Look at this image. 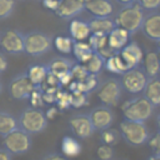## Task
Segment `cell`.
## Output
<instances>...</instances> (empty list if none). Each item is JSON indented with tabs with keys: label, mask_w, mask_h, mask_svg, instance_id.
I'll use <instances>...</instances> for the list:
<instances>
[{
	"label": "cell",
	"mask_w": 160,
	"mask_h": 160,
	"mask_svg": "<svg viewBox=\"0 0 160 160\" xmlns=\"http://www.w3.org/2000/svg\"><path fill=\"white\" fill-rule=\"evenodd\" d=\"M54 45L56 48V50H59L61 54H70L72 51V45H74V40L69 36H62L59 35L54 39Z\"/></svg>",
	"instance_id": "30"
},
{
	"label": "cell",
	"mask_w": 160,
	"mask_h": 160,
	"mask_svg": "<svg viewBox=\"0 0 160 160\" xmlns=\"http://www.w3.org/2000/svg\"><path fill=\"white\" fill-rule=\"evenodd\" d=\"M18 128L30 135H36L48 128V118L39 108H25L18 116Z\"/></svg>",
	"instance_id": "3"
},
{
	"label": "cell",
	"mask_w": 160,
	"mask_h": 160,
	"mask_svg": "<svg viewBox=\"0 0 160 160\" xmlns=\"http://www.w3.org/2000/svg\"><path fill=\"white\" fill-rule=\"evenodd\" d=\"M89 118L91 120V124L95 129V131H102L105 129L111 128L115 115L112 111V108H109L106 105H98L94 109L90 110Z\"/></svg>",
	"instance_id": "12"
},
{
	"label": "cell",
	"mask_w": 160,
	"mask_h": 160,
	"mask_svg": "<svg viewBox=\"0 0 160 160\" xmlns=\"http://www.w3.org/2000/svg\"><path fill=\"white\" fill-rule=\"evenodd\" d=\"M141 62L144 64L142 70L146 74L148 79L160 76V61H159L158 51H152V50L146 51Z\"/></svg>",
	"instance_id": "19"
},
{
	"label": "cell",
	"mask_w": 160,
	"mask_h": 160,
	"mask_svg": "<svg viewBox=\"0 0 160 160\" xmlns=\"http://www.w3.org/2000/svg\"><path fill=\"white\" fill-rule=\"evenodd\" d=\"M2 92V84H1V81H0V94Z\"/></svg>",
	"instance_id": "48"
},
{
	"label": "cell",
	"mask_w": 160,
	"mask_h": 160,
	"mask_svg": "<svg viewBox=\"0 0 160 160\" xmlns=\"http://www.w3.org/2000/svg\"><path fill=\"white\" fill-rule=\"evenodd\" d=\"M41 1H42V5H44L46 9L51 10V11H54V12H55V10L58 9L59 2H60V0H41Z\"/></svg>",
	"instance_id": "39"
},
{
	"label": "cell",
	"mask_w": 160,
	"mask_h": 160,
	"mask_svg": "<svg viewBox=\"0 0 160 160\" xmlns=\"http://www.w3.org/2000/svg\"><path fill=\"white\" fill-rule=\"evenodd\" d=\"M34 89H35V85L29 80L25 72H20L16 76H14L8 85V92L15 100L29 99Z\"/></svg>",
	"instance_id": "11"
},
{
	"label": "cell",
	"mask_w": 160,
	"mask_h": 160,
	"mask_svg": "<svg viewBox=\"0 0 160 160\" xmlns=\"http://www.w3.org/2000/svg\"><path fill=\"white\" fill-rule=\"evenodd\" d=\"M122 86V90H125L129 94L132 95H138L141 94L145 84L148 81V76L144 72L142 69L138 68H132V69H128L122 75L121 79H119Z\"/></svg>",
	"instance_id": "8"
},
{
	"label": "cell",
	"mask_w": 160,
	"mask_h": 160,
	"mask_svg": "<svg viewBox=\"0 0 160 160\" xmlns=\"http://www.w3.org/2000/svg\"><path fill=\"white\" fill-rule=\"evenodd\" d=\"M140 30L142 35L149 40L155 42L159 41L160 40V11L155 10L145 14Z\"/></svg>",
	"instance_id": "14"
},
{
	"label": "cell",
	"mask_w": 160,
	"mask_h": 160,
	"mask_svg": "<svg viewBox=\"0 0 160 160\" xmlns=\"http://www.w3.org/2000/svg\"><path fill=\"white\" fill-rule=\"evenodd\" d=\"M154 105L142 95L126 100L121 105L124 119L136 122H145L154 114Z\"/></svg>",
	"instance_id": "2"
},
{
	"label": "cell",
	"mask_w": 160,
	"mask_h": 160,
	"mask_svg": "<svg viewBox=\"0 0 160 160\" xmlns=\"http://www.w3.org/2000/svg\"><path fill=\"white\" fill-rule=\"evenodd\" d=\"M119 54L122 58V60H124L125 65L128 66V69H132V68L140 66V64L142 61V58H144V52H142L141 48L135 41L128 42L119 51Z\"/></svg>",
	"instance_id": "15"
},
{
	"label": "cell",
	"mask_w": 160,
	"mask_h": 160,
	"mask_svg": "<svg viewBox=\"0 0 160 160\" xmlns=\"http://www.w3.org/2000/svg\"><path fill=\"white\" fill-rule=\"evenodd\" d=\"M148 144L150 145L151 150L154 151V154H160V132L158 131L156 135H154L152 138L149 139Z\"/></svg>",
	"instance_id": "38"
},
{
	"label": "cell",
	"mask_w": 160,
	"mask_h": 160,
	"mask_svg": "<svg viewBox=\"0 0 160 160\" xmlns=\"http://www.w3.org/2000/svg\"><path fill=\"white\" fill-rule=\"evenodd\" d=\"M11 154L5 149V148H0V160H11Z\"/></svg>",
	"instance_id": "42"
},
{
	"label": "cell",
	"mask_w": 160,
	"mask_h": 160,
	"mask_svg": "<svg viewBox=\"0 0 160 160\" xmlns=\"http://www.w3.org/2000/svg\"><path fill=\"white\" fill-rule=\"evenodd\" d=\"M122 86L119 79L109 78L100 82L96 89V96L102 105L109 108H115L119 105L122 96Z\"/></svg>",
	"instance_id": "6"
},
{
	"label": "cell",
	"mask_w": 160,
	"mask_h": 160,
	"mask_svg": "<svg viewBox=\"0 0 160 160\" xmlns=\"http://www.w3.org/2000/svg\"><path fill=\"white\" fill-rule=\"evenodd\" d=\"M75 61H72L69 58L65 56H56L46 66L49 70V74L54 75L59 82L62 85H69L72 81V75H71V69L74 66Z\"/></svg>",
	"instance_id": "10"
},
{
	"label": "cell",
	"mask_w": 160,
	"mask_h": 160,
	"mask_svg": "<svg viewBox=\"0 0 160 160\" xmlns=\"http://www.w3.org/2000/svg\"><path fill=\"white\" fill-rule=\"evenodd\" d=\"M156 49H158L156 51H159V52H160V40H159V41H156Z\"/></svg>",
	"instance_id": "47"
},
{
	"label": "cell",
	"mask_w": 160,
	"mask_h": 160,
	"mask_svg": "<svg viewBox=\"0 0 160 160\" xmlns=\"http://www.w3.org/2000/svg\"><path fill=\"white\" fill-rule=\"evenodd\" d=\"M86 70L89 71V74H94V75H99L102 69H105V59L99 55L98 52L94 51V54L91 55V58L84 64Z\"/></svg>",
	"instance_id": "27"
},
{
	"label": "cell",
	"mask_w": 160,
	"mask_h": 160,
	"mask_svg": "<svg viewBox=\"0 0 160 160\" xmlns=\"http://www.w3.org/2000/svg\"><path fill=\"white\" fill-rule=\"evenodd\" d=\"M158 54H159V61H160V52H159V51H158Z\"/></svg>",
	"instance_id": "50"
},
{
	"label": "cell",
	"mask_w": 160,
	"mask_h": 160,
	"mask_svg": "<svg viewBox=\"0 0 160 160\" xmlns=\"http://www.w3.org/2000/svg\"><path fill=\"white\" fill-rule=\"evenodd\" d=\"M25 74L28 75L29 80L35 85V86H39L44 82V80L46 79L48 74H49V70H48V66L46 65H41V64H35V65H31L28 68V70L25 71Z\"/></svg>",
	"instance_id": "23"
},
{
	"label": "cell",
	"mask_w": 160,
	"mask_h": 160,
	"mask_svg": "<svg viewBox=\"0 0 160 160\" xmlns=\"http://www.w3.org/2000/svg\"><path fill=\"white\" fill-rule=\"evenodd\" d=\"M119 132L121 139L130 146H141L148 144L151 138L145 122H136L124 119L119 125Z\"/></svg>",
	"instance_id": "4"
},
{
	"label": "cell",
	"mask_w": 160,
	"mask_h": 160,
	"mask_svg": "<svg viewBox=\"0 0 160 160\" xmlns=\"http://www.w3.org/2000/svg\"><path fill=\"white\" fill-rule=\"evenodd\" d=\"M40 1H41V0H40Z\"/></svg>",
	"instance_id": "51"
},
{
	"label": "cell",
	"mask_w": 160,
	"mask_h": 160,
	"mask_svg": "<svg viewBox=\"0 0 160 160\" xmlns=\"http://www.w3.org/2000/svg\"><path fill=\"white\" fill-rule=\"evenodd\" d=\"M68 125H69V129L72 131V134L79 139H88L95 132V129L91 124L89 114L72 115L69 119Z\"/></svg>",
	"instance_id": "13"
},
{
	"label": "cell",
	"mask_w": 160,
	"mask_h": 160,
	"mask_svg": "<svg viewBox=\"0 0 160 160\" xmlns=\"http://www.w3.org/2000/svg\"><path fill=\"white\" fill-rule=\"evenodd\" d=\"M156 128H158V131L160 132V112L156 116Z\"/></svg>",
	"instance_id": "46"
},
{
	"label": "cell",
	"mask_w": 160,
	"mask_h": 160,
	"mask_svg": "<svg viewBox=\"0 0 160 160\" xmlns=\"http://www.w3.org/2000/svg\"><path fill=\"white\" fill-rule=\"evenodd\" d=\"M25 36L16 29H8L0 32V49L9 55H20L24 52Z\"/></svg>",
	"instance_id": "9"
},
{
	"label": "cell",
	"mask_w": 160,
	"mask_h": 160,
	"mask_svg": "<svg viewBox=\"0 0 160 160\" xmlns=\"http://www.w3.org/2000/svg\"><path fill=\"white\" fill-rule=\"evenodd\" d=\"M105 69L112 74H116V75H122L126 70H128V66L125 65L122 58L120 56L119 51L112 54L111 56H109L106 60H105Z\"/></svg>",
	"instance_id": "25"
},
{
	"label": "cell",
	"mask_w": 160,
	"mask_h": 160,
	"mask_svg": "<svg viewBox=\"0 0 160 160\" xmlns=\"http://www.w3.org/2000/svg\"><path fill=\"white\" fill-rule=\"evenodd\" d=\"M25 36V48L24 52L30 56H41L49 52L54 45V38L44 31L32 30L26 34Z\"/></svg>",
	"instance_id": "5"
},
{
	"label": "cell",
	"mask_w": 160,
	"mask_h": 160,
	"mask_svg": "<svg viewBox=\"0 0 160 160\" xmlns=\"http://www.w3.org/2000/svg\"><path fill=\"white\" fill-rule=\"evenodd\" d=\"M31 135L25 132L20 128L10 131L4 136L2 140V148H5L11 155H21L28 152L31 149Z\"/></svg>",
	"instance_id": "7"
},
{
	"label": "cell",
	"mask_w": 160,
	"mask_h": 160,
	"mask_svg": "<svg viewBox=\"0 0 160 160\" xmlns=\"http://www.w3.org/2000/svg\"><path fill=\"white\" fill-rule=\"evenodd\" d=\"M42 160H69V159L58 152H49L42 158Z\"/></svg>",
	"instance_id": "40"
},
{
	"label": "cell",
	"mask_w": 160,
	"mask_h": 160,
	"mask_svg": "<svg viewBox=\"0 0 160 160\" xmlns=\"http://www.w3.org/2000/svg\"><path fill=\"white\" fill-rule=\"evenodd\" d=\"M115 1L121 6H128V5H132L136 2V0H115Z\"/></svg>",
	"instance_id": "44"
},
{
	"label": "cell",
	"mask_w": 160,
	"mask_h": 160,
	"mask_svg": "<svg viewBox=\"0 0 160 160\" xmlns=\"http://www.w3.org/2000/svg\"><path fill=\"white\" fill-rule=\"evenodd\" d=\"M145 11H155L160 9V0H136Z\"/></svg>",
	"instance_id": "37"
},
{
	"label": "cell",
	"mask_w": 160,
	"mask_h": 160,
	"mask_svg": "<svg viewBox=\"0 0 160 160\" xmlns=\"http://www.w3.org/2000/svg\"><path fill=\"white\" fill-rule=\"evenodd\" d=\"M29 99H30L31 106H34V108H39V109H40V108L45 104L44 96H42V90H41L40 86H35V89H34L32 92L30 94Z\"/></svg>",
	"instance_id": "34"
},
{
	"label": "cell",
	"mask_w": 160,
	"mask_h": 160,
	"mask_svg": "<svg viewBox=\"0 0 160 160\" xmlns=\"http://www.w3.org/2000/svg\"><path fill=\"white\" fill-rule=\"evenodd\" d=\"M69 32L70 38L74 41H85L91 35V30L86 20L72 19L69 24Z\"/></svg>",
	"instance_id": "18"
},
{
	"label": "cell",
	"mask_w": 160,
	"mask_h": 160,
	"mask_svg": "<svg viewBox=\"0 0 160 160\" xmlns=\"http://www.w3.org/2000/svg\"><path fill=\"white\" fill-rule=\"evenodd\" d=\"M86 21L89 24L91 32H99V34L108 35L110 31H112L116 28L114 18H94V16H91Z\"/></svg>",
	"instance_id": "22"
},
{
	"label": "cell",
	"mask_w": 160,
	"mask_h": 160,
	"mask_svg": "<svg viewBox=\"0 0 160 160\" xmlns=\"http://www.w3.org/2000/svg\"><path fill=\"white\" fill-rule=\"evenodd\" d=\"M96 155L100 160H112L114 159V149L110 145L106 144H101L98 148Z\"/></svg>",
	"instance_id": "35"
},
{
	"label": "cell",
	"mask_w": 160,
	"mask_h": 160,
	"mask_svg": "<svg viewBox=\"0 0 160 160\" xmlns=\"http://www.w3.org/2000/svg\"><path fill=\"white\" fill-rule=\"evenodd\" d=\"M85 10V6L79 0H60L55 14L62 20H72Z\"/></svg>",
	"instance_id": "17"
},
{
	"label": "cell",
	"mask_w": 160,
	"mask_h": 160,
	"mask_svg": "<svg viewBox=\"0 0 160 160\" xmlns=\"http://www.w3.org/2000/svg\"><path fill=\"white\" fill-rule=\"evenodd\" d=\"M71 75H72V80L82 81L89 75V71L86 70V68H85L84 64L75 62L74 66H72V69H71Z\"/></svg>",
	"instance_id": "33"
},
{
	"label": "cell",
	"mask_w": 160,
	"mask_h": 160,
	"mask_svg": "<svg viewBox=\"0 0 160 160\" xmlns=\"http://www.w3.org/2000/svg\"><path fill=\"white\" fill-rule=\"evenodd\" d=\"M148 160H160V154H152L148 158Z\"/></svg>",
	"instance_id": "45"
},
{
	"label": "cell",
	"mask_w": 160,
	"mask_h": 160,
	"mask_svg": "<svg viewBox=\"0 0 160 160\" xmlns=\"http://www.w3.org/2000/svg\"><path fill=\"white\" fill-rule=\"evenodd\" d=\"M15 10V0H0V20H4Z\"/></svg>",
	"instance_id": "32"
},
{
	"label": "cell",
	"mask_w": 160,
	"mask_h": 160,
	"mask_svg": "<svg viewBox=\"0 0 160 160\" xmlns=\"http://www.w3.org/2000/svg\"><path fill=\"white\" fill-rule=\"evenodd\" d=\"M130 34L122 29L116 26L112 31H110L108 34V45L114 50V51H120L128 42L130 39Z\"/></svg>",
	"instance_id": "20"
},
{
	"label": "cell",
	"mask_w": 160,
	"mask_h": 160,
	"mask_svg": "<svg viewBox=\"0 0 160 160\" xmlns=\"http://www.w3.org/2000/svg\"><path fill=\"white\" fill-rule=\"evenodd\" d=\"M89 45L95 52L101 51L104 48L108 46V35L99 34V32H91L89 36Z\"/></svg>",
	"instance_id": "29"
},
{
	"label": "cell",
	"mask_w": 160,
	"mask_h": 160,
	"mask_svg": "<svg viewBox=\"0 0 160 160\" xmlns=\"http://www.w3.org/2000/svg\"><path fill=\"white\" fill-rule=\"evenodd\" d=\"M16 128H18V118H15L12 114L5 110H0V136L4 138Z\"/></svg>",
	"instance_id": "26"
},
{
	"label": "cell",
	"mask_w": 160,
	"mask_h": 160,
	"mask_svg": "<svg viewBox=\"0 0 160 160\" xmlns=\"http://www.w3.org/2000/svg\"><path fill=\"white\" fill-rule=\"evenodd\" d=\"M142 96L149 100L154 108L160 106V76L148 79L142 90Z\"/></svg>",
	"instance_id": "21"
},
{
	"label": "cell",
	"mask_w": 160,
	"mask_h": 160,
	"mask_svg": "<svg viewBox=\"0 0 160 160\" xmlns=\"http://www.w3.org/2000/svg\"><path fill=\"white\" fill-rule=\"evenodd\" d=\"M56 114H58V109H56V108H51V109H49V110L45 112L48 120H50V119H52L54 116H56Z\"/></svg>",
	"instance_id": "43"
},
{
	"label": "cell",
	"mask_w": 160,
	"mask_h": 160,
	"mask_svg": "<svg viewBox=\"0 0 160 160\" xmlns=\"http://www.w3.org/2000/svg\"><path fill=\"white\" fill-rule=\"evenodd\" d=\"M145 14V10L138 2H135L132 5L121 6V9L115 12L114 20L116 26L122 28L130 35H134L140 30Z\"/></svg>",
	"instance_id": "1"
},
{
	"label": "cell",
	"mask_w": 160,
	"mask_h": 160,
	"mask_svg": "<svg viewBox=\"0 0 160 160\" xmlns=\"http://www.w3.org/2000/svg\"><path fill=\"white\" fill-rule=\"evenodd\" d=\"M86 95L88 94L81 92V91H72V94H70V105L79 108V106H82V105L88 104Z\"/></svg>",
	"instance_id": "36"
},
{
	"label": "cell",
	"mask_w": 160,
	"mask_h": 160,
	"mask_svg": "<svg viewBox=\"0 0 160 160\" xmlns=\"http://www.w3.org/2000/svg\"><path fill=\"white\" fill-rule=\"evenodd\" d=\"M61 150L65 156H75L81 151V145L75 138L65 136L61 141Z\"/></svg>",
	"instance_id": "28"
},
{
	"label": "cell",
	"mask_w": 160,
	"mask_h": 160,
	"mask_svg": "<svg viewBox=\"0 0 160 160\" xmlns=\"http://www.w3.org/2000/svg\"><path fill=\"white\" fill-rule=\"evenodd\" d=\"M84 6L85 10L94 18H112L115 15L111 0H88Z\"/></svg>",
	"instance_id": "16"
},
{
	"label": "cell",
	"mask_w": 160,
	"mask_h": 160,
	"mask_svg": "<svg viewBox=\"0 0 160 160\" xmlns=\"http://www.w3.org/2000/svg\"><path fill=\"white\" fill-rule=\"evenodd\" d=\"M79 1H80V2H82V4H85V2L88 1V0H79Z\"/></svg>",
	"instance_id": "49"
},
{
	"label": "cell",
	"mask_w": 160,
	"mask_h": 160,
	"mask_svg": "<svg viewBox=\"0 0 160 160\" xmlns=\"http://www.w3.org/2000/svg\"><path fill=\"white\" fill-rule=\"evenodd\" d=\"M120 132L119 130H115V129H105L102 131H100V140H101V144H106V145H110V146H114L119 142L120 140Z\"/></svg>",
	"instance_id": "31"
},
{
	"label": "cell",
	"mask_w": 160,
	"mask_h": 160,
	"mask_svg": "<svg viewBox=\"0 0 160 160\" xmlns=\"http://www.w3.org/2000/svg\"><path fill=\"white\" fill-rule=\"evenodd\" d=\"M72 52H74V56H75V59H76L78 62L85 64L91 58V55L94 54V50L91 49V46L89 45V42H85V41H74Z\"/></svg>",
	"instance_id": "24"
},
{
	"label": "cell",
	"mask_w": 160,
	"mask_h": 160,
	"mask_svg": "<svg viewBox=\"0 0 160 160\" xmlns=\"http://www.w3.org/2000/svg\"><path fill=\"white\" fill-rule=\"evenodd\" d=\"M8 68V60L5 58V55L0 51V74H2Z\"/></svg>",
	"instance_id": "41"
}]
</instances>
